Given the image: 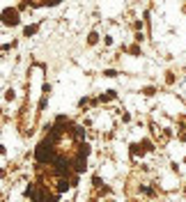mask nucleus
<instances>
[{
    "label": "nucleus",
    "instance_id": "nucleus-1",
    "mask_svg": "<svg viewBox=\"0 0 186 202\" xmlns=\"http://www.w3.org/2000/svg\"><path fill=\"white\" fill-rule=\"evenodd\" d=\"M51 145H53V142L46 138V140L42 142L39 147H37L35 156H37V161H39V163H48V161H55V158H53V147H51Z\"/></svg>",
    "mask_w": 186,
    "mask_h": 202
},
{
    "label": "nucleus",
    "instance_id": "nucleus-2",
    "mask_svg": "<svg viewBox=\"0 0 186 202\" xmlns=\"http://www.w3.org/2000/svg\"><path fill=\"white\" fill-rule=\"evenodd\" d=\"M5 26H16L18 23V14L14 12V9H5Z\"/></svg>",
    "mask_w": 186,
    "mask_h": 202
},
{
    "label": "nucleus",
    "instance_id": "nucleus-3",
    "mask_svg": "<svg viewBox=\"0 0 186 202\" xmlns=\"http://www.w3.org/2000/svg\"><path fill=\"white\" fill-rule=\"evenodd\" d=\"M85 170V156H78L76 158V172H83Z\"/></svg>",
    "mask_w": 186,
    "mask_h": 202
}]
</instances>
